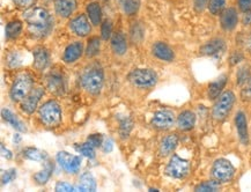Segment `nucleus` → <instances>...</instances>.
Here are the masks:
<instances>
[{
	"instance_id": "nucleus-1",
	"label": "nucleus",
	"mask_w": 251,
	"mask_h": 192,
	"mask_svg": "<svg viewBox=\"0 0 251 192\" xmlns=\"http://www.w3.org/2000/svg\"><path fill=\"white\" fill-rule=\"evenodd\" d=\"M25 22H27L28 30L33 36L42 38L50 34L53 28V19L51 18L47 9L36 7L25 12Z\"/></svg>"
},
{
	"instance_id": "nucleus-2",
	"label": "nucleus",
	"mask_w": 251,
	"mask_h": 192,
	"mask_svg": "<svg viewBox=\"0 0 251 192\" xmlns=\"http://www.w3.org/2000/svg\"><path fill=\"white\" fill-rule=\"evenodd\" d=\"M38 117L48 127H57L62 123V108L57 101H48L38 109Z\"/></svg>"
},
{
	"instance_id": "nucleus-3",
	"label": "nucleus",
	"mask_w": 251,
	"mask_h": 192,
	"mask_svg": "<svg viewBox=\"0 0 251 192\" xmlns=\"http://www.w3.org/2000/svg\"><path fill=\"white\" fill-rule=\"evenodd\" d=\"M103 82H104V75H103L102 69L98 66H91L83 72L81 76V85L83 89L93 95H98L101 93Z\"/></svg>"
},
{
	"instance_id": "nucleus-4",
	"label": "nucleus",
	"mask_w": 251,
	"mask_h": 192,
	"mask_svg": "<svg viewBox=\"0 0 251 192\" xmlns=\"http://www.w3.org/2000/svg\"><path fill=\"white\" fill-rule=\"evenodd\" d=\"M34 88V80L29 73H21L15 78L11 89L9 97L13 102H21Z\"/></svg>"
},
{
	"instance_id": "nucleus-5",
	"label": "nucleus",
	"mask_w": 251,
	"mask_h": 192,
	"mask_svg": "<svg viewBox=\"0 0 251 192\" xmlns=\"http://www.w3.org/2000/svg\"><path fill=\"white\" fill-rule=\"evenodd\" d=\"M128 80L138 88H150L156 85L157 74L150 69L133 70L128 75Z\"/></svg>"
},
{
	"instance_id": "nucleus-6",
	"label": "nucleus",
	"mask_w": 251,
	"mask_h": 192,
	"mask_svg": "<svg viewBox=\"0 0 251 192\" xmlns=\"http://www.w3.org/2000/svg\"><path fill=\"white\" fill-rule=\"evenodd\" d=\"M235 102V95L233 92H225L219 96L218 101L213 107V117L217 120H224L230 113Z\"/></svg>"
},
{
	"instance_id": "nucleus-7",
	"label": "nucleus",
	"mask_w": 251,
	"mask_h": 192,
	"mask_svg": "<svg viewBox=\"0 0 251 192\" xmlns=\"http://www.w3.org/2000/svg\"><path fill=\"white\" fill-rule=\"evenodd\" d=\"M47 88L54 95H63L66 91V80L62 70L53 69L47 75Z\"/></svg>"
},
{
	"instance_id": "nucleus-8",
	"label": "nucleus",
	"mask_w": 251,
	"mask_h": 192,
	"mask_svg": "<svg viewBox=\"0 0 251 192\" xmlns=\"http://www.w3.org/2000/svg\"><path fill=\"white\" fill-rule=\"evenodd\" d=\"M235 168L230 161L226 159H219L213 163L212 167V176L218 182H228L233 178Z\"/></svg>"
},
{
	"instance_id": "nucleus-9",
	"label": "nucleus",
	"mask_w": 251,
	"mask_h": 192,
	"mask_svg": "<svg viewBox=\"0 0 251 192\" xmlns=\"http://www.w3.org/2000/svg\"><path fill=\"white\" fill-rule=\"evenodd\" d=\"M190 163L188 160L174 154L166 168V174L173 178H183L189 174Z\"/></svg>"
},
{
	"instance_id": "nucleus-10",
	"label": "nucleus",
	"mask_w": 251,
	"mask_h": 192,
	"mask_svg": "<svg viewBox=\"0 0 251 192\" xmlns=\"http://www.w3.org/2000/svg\"><path fill=\"white\" fill-rule=\"evenodd\" d=\"M57 162L66 172L75 174L80 170L81 167V158L78 155H72L67 152H58Z\"/></svg>"
},
{
	"instance_id": "nucleus-11",
	"label": "nucleus",
	"mask_w": 251,
	"mask_h": 192,
	"mask_svg": "<svg viewBox=\"0 0 251 192\" xmlns=\"http://www.w3.org/2000/svg\"><path fill=\"white\" fill-rule=\"evenodd\" d=\"M44 95V88L38 86V87H34L31 92L25 96L24 100L21 101V109L22 111L28 115L34 114V111L37 109L38 102Z\"/></svg>"
},
{
	"instance_id": "nucleus-12",
	"label": "nucleus",
	"mask_w": 251,
	"mask_h": 192,
	"mask_svg": "<svg viewBox=\"0 0 251 192\" xmlns=\"http://www.w3.org/2000/svg\"><path fill=\"white\" fill-rule=\"evenodd\" d=\"M70 29L79 37H86L91 34L92 25L89 24V18L85 14H79L70 21Z\"/></svg>"
},
{
	"instance_id": "nucleus-13",
	"label": "nucleus",
	"mask_w": 251,
	"mask_h": 192,
	"mask_svg": "<svg viewBox=\"0 0 251 192\" xmlns=\"http://www.w3.org/2000/svg\"><path fill=\"white\" fill-rule=\"evenodd\" d=\"M175 123V115L170 110H160L154 114L151 120L153 127L157 130H168Z\"/></svg>"
},
{
	"instance_id": "nucleus-14",
	"label": "nucleus",
	"mask_w": 251,
	"mask_h": 192,
	"mask_svg": "<svg viewBox=\"0 0 251 192\" xmlns=\"http://www.w3.org/2000/svg\"><path fill=\"white\" fill-rule=\"evenodd\" d=\"M239 22V14L237 11L233 7L225 8L224 12L220 14V24L223 29L230 31L236 28Z\"/></svg>"
},
{
	"instance_id": "nucleus-15",
	"label": "nucleus",
	"mask_w": 251,
	"mask_h": 192,
	"mask_svg": "<svg viewBox=\"0 0 251 192\" xmlns=\"http://www.w3.org/2000/svg\"><path fill=\"white\" fill-rule=\"evenodd\" d=\"M76 8V0H56L54 12L58 17L66 19L73 14Z\"/></svg>"
},
{
	"instance_id": "nucleus-16",
	"label": "nucleus",
	"mask_w": 251,
	"mask_h": 192,
	"mask_svg": "<svg viewBox=\"0 0 251 192\" xmlns=\"http://www.w3.org/2000/svg\"><path fill=\"white\" fill-rule=\"evenodd\" d=\"M83 53V44L82 42H73L66 47L63 54V60L66 64L75 63Z\"/></svg>"
},
{
	"instance_id": "nucleus-17",
	"label": "nucleus",
	"mask_w": 251,
	"mask_h": 192,
	"mask_svg": "<svg viewBox=\"0 0 251 192\" xmlns=\"http://www.w3.org/2000/svg\"><path fill=\"white\" fill-rule=\"evenodd\" d=\"M152 52L156 58L163 60V62H173L174 58H175V53H174L173 49L165 42L154 43Z\"/></svg>"
},
{
	"instance_id": "nucleus-18",
	"label": "nucleus",
	"mask_w": 251,
	"mask_h": 192,
	"mask_svg": "<svg viewBox=\"0 0 251 192\" xmlns=\"http://www.w3.org/2000/svg\"><path fill=\"white\" fill-rule=\"evenodd\" d=\"M34 69H36L37 71H43L47 69V66L49 65V52L46 48H36L34 50Z\"/></svg>"
},
{
	"instance_id": "nucleus-19",
	"label": "nucleus",
	"mask_w": 251,
	"mask_h": 192,
	"mask_svg": "<svg viewBox=\"0 0 251 192\" xmlns=\"http://www.w3.org/2000/svg\"><path fill=\"white\" fill-rule=\"evenodd\" d=\"M235 124H236L237 133H239V138L243 145H248L249 143V133H248V123L247 117L243 113H237L235 117Z\"/></svg>"
},
{
	"instance_id": "nucleus-20",
	"label": "nucleus",
	"mask_w": 251,
	"mask_h": 192,
	"mask_svg": "<svg viewBox=\"0 0 251 192\" xmlns=\"http://www.w3.org/2000/svg\"><path fill=\"white\" fill-rule=\"evenodd\" d=\"M196 124V115L190 110H185L177 117V126L182 131H190L194 129Z\"/></svg>"
},
{
	"instance_id": "nucleus-21",
	"label": "nucleus",
	"mask_w": 251,
	"mask_h": 192,
	"mask_svg": "<svg viewBox=\"0 0 251 192\" xmlns=\"http://www.w3.org/2000/svg\"><path fill=\"white\" fill-rule=\"evenodd\" d=\"M177 145H178V136L176 133L169 134L160 144V155L168 156L169 154H172L174 150L176 149Z\"/></svg>"
},
{
	"instance_id": "nucleus-22",
	"label": "nucleus",
	"mask_w": 251,
	"mask_h": 192,
	"mask_svg": "<svg viewBox=\"0 0 251 192\" xmlns=\"http://www.w3.org/2000/svg\"><path fill=\"white\" fill-rule=\"evenodd\" d=\"M224 49L225 41L223 38H214L201 48V53L205 54V56H213V54L221 52Z\"/></svg>"
},
{
	"instance_id": "nucleus-23",
	"label": "nucleus",
	"mask_w": 251,
	"mask_h": 192,
	"mask_svg": "<svg viewBox=\"0 0 251 192\" xmlns=\"http://www.w3.org/2000/svg\"><path fill=\"white\" fill-rule=\"evenodd\" d=\"M1 116L4 118V120L7 121V123L11 125L13 129H15L19 132H25L27 131V127L22 121L19 120L18 116L15 114H13L11 110L7 108H4L1 110Z\"/></svg>"
},
{
	"instance_id": "nucleus-24",
	"label": "nucleus",
	"mask_w": 251,
	"mask_h": 192,
	"mask_svg": "<svg viewBox=\"0 0 251 192\" xmlns=\"http://www.w3.org/2000/svg\"><path fill=\"white\" fill-rule=\"evenodd\" d=\"M111 48L112 51L118 56H123L127 50L126 37L124 36L123 33L112 34L111 36Z\"/></svg>"
},
{
	"instance_id": "nucleus-25",
	"label": "nucleus",
	"mask_w": 251,
	"mask_h": 192,
	"mask_svg": "<svg viewBox=\"0 0 251 192\" xmlns=\"http://www.w3.org/2000/svg\"><path fill=\"white\" fill-rule=\"evenodd\" d=\"M96 190V182L94 176L91 172H85L80 176L78 187H75V191H95Z\"/></svg>"
},
{
	"instance_id": "nucleus-26",
	"label": "nucleus",
	"mask_w": 251,
	"mask_h": 192,
	"mask_svg": "<svg viewBox=\"0 0 251 192\" xmlns=\"http://www.w3.org/2000/svg\"><path fill=\"white\" fill-rule=\"evenodd\" d=\"M87 17L89 18L93 25L98 27L99 24H101L102 22V9L99 2H91V4L87 5L86 7Z\"/></svg>"
},
{
	"instance_id": "nucleus-27",
	"label": "nucleus",
	"mask_w": 251,
	"mask_h": 192,
	"mask_svg": "<svg viewBox=\"0 0 251 192\" xmlns=\"http://www.w3.org/2000/svg\"><path fill=\"white\" fill-rule=\"evenodd\" d=\"M227 84V75H221L220 78H218L215 81L211 82L208 86V97L211 100H215L219 97V95L221 94V91L225 88V86Z\"/></svg>"
},
{
	"instance_id": "nucleus-28",
	"label": "nucleus",
	"mask_w": 251,
	"mask_h": 192,
	"mask_svg": "<svg viewBox=\"0 0 251 192\" xmlns=\"http://www.w3.org/2000/svg\"><path fill=\"white\" fill-rule=\"evenodd\" d=\"M22 28H24V25H22L21 21L15 20L8 22L5 28L6 38H7V40H14V38L19 37L22 31Z\"/></svg>"
},
{
	"instance_id": "nucleus-29",
	"label": "nucleus",
	"mask_w": 251,
	"mask_h": 192,
	"mask_svg": "<svg viewBox=\"0 0 251 192\" xmlns=\"http://www.w3.org/2000/svg\"><path fill=\"white\" fill-rule=\"evenodd\" d=\"M53 171V165L49 161L46 162V167L43 168V170L38 171L37 174H35L34 180L37 182V184L40 185H44L48 181L50 180L51 175H52Z\"/></svg>"
},
{
	"instance_id": "nucleus-30",
	"label": "nucleus",
	"mask_w": 251,
	"mask_h": 192,
	"mask_svg": "<svg viewBox=\"0 0 251 192\" xmlns=\"http://www.w3.org/2000/svg\"><path fill=\"white\" fill-rule=\"evenodd\" d=\"M24 156L25 159L31 160V161H46L48 159L47 152L41 150L34 147H28L24 150Z\"/></svg>"
},
{
	"instance_id": "nucleus-31",
	"label": "nucleus",
	"mask_w": 251,
	"mask_h": 192,
	"mask_svg": "<svg viewBox=\"0 0 251 192\" xmlns=\"http://www.w3.org/2000/svg\"><path fill=\"white\" fill-rule=\"evenodd\" d=\"M100 50H101V42H100L99 37H91L87 42V48H86V56L88 58H93V57L98 56L100 53Z\"/></svg>"
},
{
	"instance_id": "nucleus-32",
	"label": "nucleus",
	"mask_w": 251,
	"mask_h": 192,
	"mask_svg": "<svg viewBox=\"0 0 251 192\" xmlns=\"http://www.w3.org/2000/svg\"><path fill=\"white\" fill-rule=\"evenodd\" d=\"M132 127H133V121L130 117H123L120 120V134L123 139H126L130 134Z\"/></svg>"
},
{
	"instance_id": "nucleus-33",
	"label": "nucleus",
	"mask_w": 251,
	"mask_h": 192,
	"mask_svg": "<svg viewBox=\"0 0 251 192\" xmlns=\"http://www.w3.org/2000/svg\"><path fill=\"white\" fill-rule=\"evenodd\" d=\"M207 7L213 15H220L226 8V0H210Z\"/></svg>"
},
{
	"instance_id": "nucleus-34",
	"label": "nucleus",
	"mask_w": 251,
	"mask_h": 192,
	"mask_svg": "<svg viewBox=\"0 0 251 192\" xmlns=\"http://www.w3.org/2000/svg\"><path fill=\"white\" fill-rule=\"evenodd\" d=\"M122 6H123L125 14L134 15L140 8V0H126Z\"/></svg>"
},
{
	"instance_id": "nucleus-35",
	"label": "nucleus",
	"mask_w": 251,
	"mask_h": 192,
	"mask_svg": "<svg viewBox=\"0 0 251 192\" xmlns=\"http://www.w3.org/2000/svg\"><path fill=\"white\" fill-rule=\"evenodd\" d=\"M95 147L92 146L91 144H89L88 142L82 144L81 146H79L78 148V152L80 153V154H82L83 156H86V158L88 159H94L95 158Z\"/></svg>"
},
{
	"instance_id": "nucleus-36",
	"label": "nucleus",
	"mask_w": 251,
	"mask_h": 192,
	"mask_svg": "<svg viewBox=\"0 0 251 192\" xmlns=\"http://www.w3.org/2000/svg\"><path fill=\"white\" fill-rule=\"evenodd\" d=\"M251 74H250V69L248 66L241 67L239 73H237V84L244 85L247 82L250 81Z\"/></svg>"
},
{
	"instance_id": "nucleus-37",
	"label": "nucleus",
	"mask_w": 251,
	"mask_h": 192,
	"mask_svg": "<svg viewBox=\"0 0 251 192\" xmlns=\"http://www.w3.org/2000/svg\"><path fill=\"white\" fill-rule=\"evenodd\" d=\"M112 36V22L110 20H104L101 24V37L104 41H108Z\"/></svg>"
},
{
	"instance_id": "nucleus-38",
	"label": "nucleus",
	"mask_w": 251,
	"mask_h": 192,
	"mask_svg": "<svg viewBox=\"0 0 251 192\" xmlns=\"http://www.w3.org/2000/svg\"><path fill=\"white\" fill-rule=\"evenodd\" d=\"M131 37H132V41L136 43H139L143 41L144 30H143V28H141L140 24H134L133 27L131 28Z\"/></svg>"
},
{
	"instance_id": "nucleus-39",
	"label": "nucleus",
	"mask_w": 251,
	"mask_h": 192,
	"mask_svg": "<svg viewBox=\"0 0 251 192\" xmlns=\"http://www.w3.org/2000/svg\"><path fill=\"white\" fill-rule=\"evenodd\" d=\"M219 189L218 181H211V182H204V183L199 184L197 188H196V191L197 192H208V191H217Z\"/></svg>"
},
{
	"instance_id": "nucleus-40",
	"label": "nucleus",
	"mask_w": 251,
	"mask_h": 192,
	"mask_svg": "<svg viewBox=\"0 0 251 192\" xmlns=\"http://www.w3.org/2000/svg\"><path fill=\"white\" fill-rule=\"evenodd\" d=\"M15 177H17V170H15V169H8V170L4 171V174L1 176L2 185L8 184L9 182L15 180Z\"/></svg>"
},
{
	"instance_id": "nucleus-41",
	"label": "nucleus",
	"mask_w": 251,
	"mask_h": 192,
	"mask_svg": "<svg viewBox=\"0 0 251 192\" xmlns=\"http://www.w3.org/2000/svg\"><path fill=\"white\" fill-rule=\"evenodd\" d=\"M87 142H88L92 146H94V147H102L103 142H104V140H103L102 134L96 133V134H91V136L87 138Z\"/></svg>"
},
{
	"instance_id": "nucleus-42",
	"label": "nucleus",
	"mask_w": 251,
	"mask_h": 192,
	"mask_svg": "<svg viewBox=\"0 0 251 192\" xmlns=\"http://www.w3.org/2000/svg\"><path fill=\"white\" fill-rule=\"evenodd\" d=\"M56 191L57 192H70V191H75V187H73V185H71L69 183H66V182H58L57 185H56Z\"/></svg>"
},
{
	"instance_id": "nucleus-43",
	"label": "nucleus",
	"mask_w": 251,
	"mask_h": 192,
	"mask_svg": "<svg viewBox=\"0 0 251 192\" xmlns=\"http://www.w3.org/2000/svg\"><path fill=\"white\" fill-rule=\"evenodd\" d=\"M241 97L243 101H251V81L247 82V86L242 89Z\"/></svg>"
},
{
	"instance_id": "nucleus-44",
	"label": "nucleus",
	"mask_w": 251,
	"mask_h": 192,
	"mask_svg": "<svg viewBox=\"0 0 251 192\" xmlns=\"http://www.w3.org/2000/svg\"><path fill=\"white\" fill-rule=\"evenodd\" d=\"M237 4H239V8L243 13L251 11V0H239Z\"/></svg>"
},
{
	"instance_id": "nucleus-45",
	"label": "nucleus",
	"mask_w": 251,
	"mask_h": 192,
	"mask_svg": "<svg viewBox=\"0 0 251 192\" xmlns=\"http://www.w3.org/2000/svg\"><path fill=\"white\" fill-rule=\"evenodd\" d=\"M13 1L19 8H28L34 4L35 0H13Z\"/></svg>"
},
{
	"instance_id": "nucleus-46",
	"label": "nucleus",
	"mask_w": 251,
	"mask_h": 192,
	"mask_svg": "<svg viewBox=\"0 0 251 192\" xmlns=\"http://www.w3.org/2000/svg\"><path fill=\"white\" fill-rule=\"evenodd\" d=\"M210 0H195V8L197 12H202Z\"/></svg>"
},
{
	"instance_id": "nucleus-47",
	"label": "nucleus",
	"mask_w": 251,
	"mask_h": 192,
	"mask_svg": "<svg viewBox=\"0 0 251 192\" xmlns=\"http://www.w3.org/2000/svg\"><path fill=\"white\" fill-rule=\"evenodd\" d=\"M102 148H103V152L110 153L111 150H112V148H114V143H112V140L110 138L105 139L104 142H103Z\"/></svg>"
},
{
	"instance_id": "nucleus-48",
	"label": "nucleus",
	"mask_w": 251,
	"mask_h": 192,
	"mask_svg": "<svg viewBox=\"0 0 251 192\" xmlns=\"http://www.w3.org/2000/svg\"><path fill=\"white\" fill-rule=\"evenodd\" d=\"M242 59H243L242 53L234 52L233 54H231V57H230V64H231V65H235V64L240 63V60H242Z\"/></svg>"
},
{
	"instance_id": "nucleus-49",
	"label": "nucleus",
	"mask_w": 251,
	"mask_h": 192,
	"mask_svg": "<svg viewBox=\"0 0 251 192\" xmlns=\"http://www.w3.org/2000/svg\"><path fill=\"white\" fill-rule=\"evenodd\" d=\"M242 21H243V24H246V25L251 24V11L244 13Z\"/></svg>"
},
{
	"instance_id": "nucleus-50",
	"label": "nucleus",
	"mask_w": 251,
	"mask_h": 192,
	"mask_svg": "<svg viewBox=\"0 0 251 192\" xmlns=\"http://www.w3.org/2000/svg\"><path fill=\"white\" fill-rule=\"evenodd\" d=\"M1 153H2V156H4V158H6V159H12V152L9 149H7V148H5V146L4 145H1Z\"/></svg>"
},
{
	"instance_id": "nucleus-51",
	"label": "nucleus",
	"mask_w": 251,
	"mask_h": 192,
	"mask_svg": "<svg viewBox=\"0 0 251 192\" xmlns=\"http://www.w3.org/2000/svg\"><path fill=\"white\" fill-rule=\"evenodd\" d=\"M248 48L251 50V38L249 40V42H248Z\"/></svg>"
},
{
	"instance_id": "nucleus-52",
	"label": "nucleus",
	"mask_w": 251,
	"mask_h": 192,
	"mask_svg": "<svg viewBox=\"0 0 251 192\" xmlns=\"http://www.w3.org/2000/svg\"><path fill=\"white\" fill-rule=\"evenodd\" d=\"M124 1H126V0H120V2H121V4H123Z\"/></svg>"
}]
</instances>
